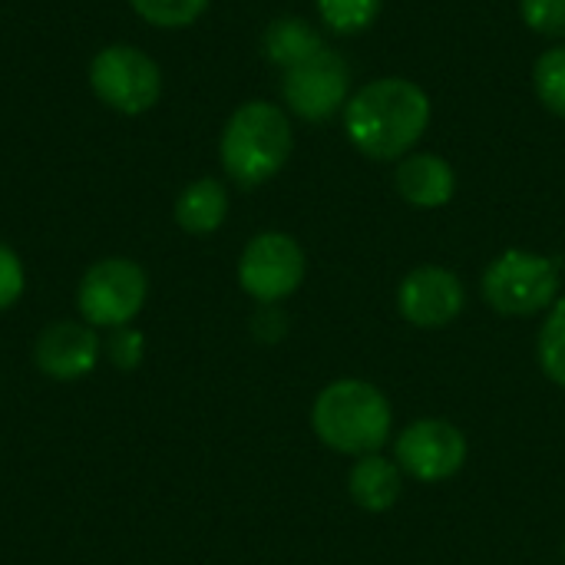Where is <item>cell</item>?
<instances>
[{
    "mask_svg": "<svg viewBox=\"0 0 565 565\" xmlns=\"http://www.w3.org/2000/svg\"><path fill=\"white\" fill-rule=\"evenodd\" d=\"M430 96L404 76H384L361 86L344 106L351 146L374 162H401L430 126Z\"/></svg>",
    "mask_w": 565,
    "mask_h": 565,
    "instance_id": "obj_1",
    "label": "cell"
},
{
    "mask_svg": "<svg viewBox=\"0 0 565 565\" xmlns=\"http://www.w3.org/2000/svg\"><path fill=\"white\" fill-rule=\"evenodd\" d=\"M291 149H295V132L288 113L268 99L242 103L228 116L218 139L222 169L242 189H255L275 179L285 169Z\"/></svg>",
    "mask_w": 565,
    "mask_h": 565,
    "instance_id": "obj_2",
    "label": "cell"
},
{
    "mask_svg": "<svg viewBox=\"0 0 565 565\" xmlns=\"http://www.w3.org/2000/svg\"><path fill=\"white\" fill-rule=\"evenodd\" d=\"M391 424V401L381 394V387L354 377L328 384L311 407V427L318 440L348 457L377 454L387 444Z\"/></svg>",
    "mask_w": 565,
    "mask_h": 565,
    "instance_id": "obj_3",
    "label": "cell"
},
{
    "mask_svg": "<svg viewBox=\"0 0 565 565\" xmlns=\"http://www.w3.org/2000/svg\"><path fill=\"white\" fill-rule=\"evenodd\" d=\"M89 89L106 109L119 116H142L162 96V70L146 50L132 43H109L89 60Z\"/></svg>",
    "mask_w": 565,
    "mask_h": 565,
    "instance_id": "obj_4",
    "label": "cell"
},
{
    "mask_svg": "<svg viewBox=\"0 0 565 565\" xmlns=\"http://www.w3.org/2000/svg\"><path fill=\"white\" fill-rule=\"evenodd\" d=\"M483 298L493 311L526 318L559 301V265L553 258L510 248L483 271Z\"/></svg>",
    "mask_w": 565,
    "mask_h": 565,
    "instance_id": "obj_5",
    "label": "cell"
},
{
    "mask_svg": "<svg viewBox=\"0 0 565 565\" xmlns=\"http://www.w3.org/2000/svg\"><path fill=\"white\" fill-rule=\"evenodd\" d=\"M149 278L129 258H103L86 268L76 288V308L89 328H126L146 305Z\"/></svg>",
    "mask_w": 565,
    "mask_h": 565,
    "instance_id": "obj_6",
    "label": "cell"
},
{
    "mask_svg": "<svg viewBox=\"0 0 565 565\" xmlns=\"http://www.w3.org/2000/svg\"><path fill=\"white\" fill-rule=\"evenodd\" d=\"M305 281V252L285 232L255 235L238 258V285L258 305L291 298Z\"/></svg>",
    "mask_w": 565,
    "mask_h": 565,
    "instance_id": "obj_7",
    "label": "cell"
},
{
    "mask_svg": "<svg viewBox=\"0 0 565 565\" xmlns=\"http://www.w3.org/2000/svg\"><path fill=\"white\" fill-rule=\"evenodd\" d=\"M281 99L305 122L331 119L351 99L348 63L334 50L324 46L311 60L285 70V76H281Z\"/></svg>",
    "mask_w": 565,
    "mask_h": 565,
    "instance_id": "obj_8",
    "label": "cell"
},
{
    "mask_svg": "<svg viewBox=\"0 0 565 565\" xmlns=\"http://www.w3.org/2000/svg\"><path fill=\"white\" fill-rule=\"evenodd\" d=\"M397 467L420 483H444L467 463V437L447 420H417L394 444Z\"/></svg>",
    "mask_w": 565,
    "mask_h": 565,
    "instance_id": "obj_9",
    "label": "cell"
},
{
    "mask_svg": "<svg viewBox=\"0 0 565 565\" xmlns=\"http://www.w3.org/2000/svg\"><path fill=\"white\" fill-rule=\"evenodd\" d=\"M463 305H467L463 281L440 265L414 268L397 288V311L414 328H427V331L447 328L450 321L460 318Z\"/></svg>",
    "mask_w": 565,
    "mask_h": 565,
    "instance_id": "obj_10",
    "label": "cell"
},
{
    "mask_svg": "<svg viewBox=\"0 0 565 565\" xmlns=\"http://www.w3.org/2000/svg\"><path fill=\"white\" fill-rule=\"evenodd\" d=\"M99 361V334L86 321H56L36 338V367L53 381H76Z\"/></svg>",
    "mask_w": 565,
    "mask_h": 565,
    "instance_id": "obj_11",
    "label": "cell"
},
{
    "mask_svg": "<svg viewBox=\"0 0 565 565\" xmlns=\"http://www.w3.org/2000/svg\"><path fill=\"white\" fill-rule=\"evenodd\" d=\"M394 185L414 209H444L457 192V172L437 152H411L397 162Z\"/></svg>",
    "mask_w": 565,
    "mask_h": 565,
    "instance_id": "obj_12",
    "label": "cell"
},
{
    "mask_svg": "<svg viewBox=\"0 0 565 565\" xmlns=\"http://www.w3.org/2000/svg\"><path fill=\"white\" fill-rule=\"evenodd\" d=\"M348 493L364 513H387L404 493V470L394 460H384L381 454L358 457L348 473Z\"/></svg>",
    "mask_w": 565,
    "mask_h": 565,
    "instance_id": "obj_13",
    "label": "cell"
},
{
    "mask_svg": "<svg viewBox=\"0 0 565 565\" xmlns=\"http://www.w3.org/2000/svg\"><path fill=\"white\" fill-rule=\"evenodd\" d=\"M228 215V189L205 175L189 182L175 199V225L189 235H212Z\"/></svg>",
    "mask_w": 565,
    "mask_h": 565,
    "instance_id": "obj_14",
    "label": "cell"
},
{
    "mask_svg": "<svg viewBox=\"0 0 565 565\" xmlns=\"http://www.w3.org/2000/svg\"><path fill=\"white\" fill-rule=\"evenodd\" d=\"M324 50L321 33L301 17H278L262 33V53L271 66L291 70Z\"/></svg>",
    "mask_w": 565,
    "mask_h": 565,
    "instance_id": "obj_15",
    "label": "cell"
},
{
    "mask_svg": "<svg viewBox=\"0 0 565 565\" xmlns=\"http://www.w3.org/2000/svg\"><path fill=\"white\" fill-rule=\"evenodd\" d=\"M384 0H318V17L331 33L351 36L367 30L381 17Z\"/></svg>",
    "mask_w": 565,
    "mask_h": 565,
    "instance_id": "obj_16",
    "label": "cell"
},
{
    "mask_svg": "<svg viewBox=\"0 0 565 565\" xmlns=\"http://www.w3.org/2000/svg\"><path fill=\"white\" fill-rule=\"evenodd\" d=\"M212 0H129L132 13L159 30H182L192 26Z\"/></svg>",
    "mask_w": 565,
    "mask_h": 565,
    "instance_id": "obj_17",
    "label": "cell"
},
{
    "mask_svg": "<svg viewBox=\"0 0 565 565\" xmlns=\"http://www.w3.org/2000/svg\"><path fill=\"white\" fill-rule=\"evenodd\" d=\"M533 89L540 103L565 119V46L546 50L533 66Z\"/></svg>",
    "mask_w": 565,
    "mask_h": 565,
    "instance_id": "obj_18",
    "label": "cell"
},
{
    "mask_svg": "<svg viewBox=\"0 0 565 565\" xmlns=\"http://www.w3.org/2000/svg\"><path fill=\"white\" fill-rule=\"evenodd\" d=\"M540 367L543 374L565 387V298H559L540 331Z\"/></svg>",
    "mask_w": 565,
    "mask_h": 565,
    "instance_id": "obj_19",
    "label": "cell"
},
{
    "mask_svg": "<svg viewBox=\"0 0 565 565\" xmlns=\"http://www.w3.org/2000/svg\"><path fill=\"white\" fill-rule=\"evenodd\" d=\"M520 13L533 33L565 36V0H520Z\"/></svg>",
    "mask_w": 565,
    "mask_h": 565,
    "instance_id": "obj_20",
    "label": "cell"
},
{
    "mask_svg": "<svg viewBox=\"0 0 565 565\" xmlns=\"http://www.w3.org/2000/svg\"><path fill=\"white\" fill-rule=\"evenodd\" d=\"M23 285H26V275H23L20 255L7 242H0V311L13 308L20 301Z\"/></svg>",
    "mask_w": 565,
    "mask_h": 565,
    "instance_id": "obj_21",
    "label": "cell"
},
{
    "mask_svg": "<svg viewBox=\"0 0 565 565\" xmlns=\"http://www.w3.org/2000/svg\"><path fill=\"white\" fill-rule=\"evenodd\" d=\"M106 351H109V361H113L116 367L129 371V367H136V364L142 361V354H146V338H142L136 328L126 324V328H116V331H113Z\"/></svg>",
    "mask_w": 565,
    "mask_h": 565,
    "instance_id": "obj_22",
    "label": "cell"
},
{
    "mask_svg": "<svg viewBox=\"0 0 565 565\" xmlns=\"http://www.w3.org/2000/svg\"><path fill=\"white\" fill-rule=\"evenodd\" d=\"M255 334L262 338V341H278V338H285V331H288V321H285V315L275 308V305H262V311L255 315Z\"/></svg>",
    "mask_w": 565,
    "mask_h": 565,
    "instance_id": "obj_23",
    "label": "cell"
},
{
    "mask_svg": "<svg viewBox=\"0 0 565 565\" xmlns=\"http://www.w3.org/2000/svg\"><path fill=\"white\" fill-rule=\"evenodd\" d=\"M563 553H565V546H563Z\"/></svg>",
    "mask_w": 565,
    "mask_h": 565,
    "instance_id": "obj_24",
    "label": "cell"
}]
</instances>
